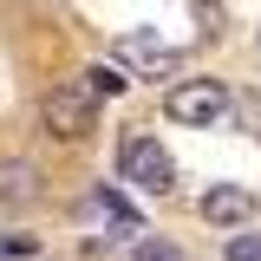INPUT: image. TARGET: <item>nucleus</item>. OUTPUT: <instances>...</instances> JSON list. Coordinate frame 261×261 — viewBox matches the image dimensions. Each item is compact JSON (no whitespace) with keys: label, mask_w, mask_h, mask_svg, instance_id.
<instances>
[{"label":"nucleus","mask_w":261,"mask_h":261,"mask_svg":"<svg viewBox=\"0 0 261 261\" xmlns=\"http://www.w3.org/2000/svg\"><path fill=\"white\" fill-rule=\"evenodd\" d=\"M118 170H124V183H137L144 196H170V183H176V163H170V150H163L157 137H144V130H130V137H124Z\"/></svg>","instance_id":"obj_1"},{"label":"nucleus","mask_w":261,"mask_h":261,"mask_svg":"<svg viewBox=\"0 0 261 261\" xmlns=\"http://www.w3.org/2000/svg\"><path fill=\"white\" fill-rule=\"evenodd\" d=\"M228 85L222 79H183V85H170V98H163V111H170V118H176V124H222L228 118Z\"/></svg>","instance_id":"obj_2"},{"label":"nucleus","mask_w":261,"mask_h":261,"mask_svg":"<svg viewBox=\"0 0 261 261\" xmlns=\"http://www.w3.org/2000/svg\"><path fill=\"white\" fill-rule=\"evenodd\" d=\"M46 130L53 137H65V144H79V137H92L98 124V98L85 92V85H59V92H46Z\"/></svg>","instance_id":"obj_3"},{"label":"nucleus","mask_w":261,"mask_h":261,"mask_svg":"<svg viewBox=\"0 0 261 261\" xmlns=\"http://www.w3.org/2000/svg\"><path fill=\"white\" fill-rule=\"evenodd\" d=\"M196 209H202V222H216V228H242L255 216V190H242V183H209Z\"/></svg>","instance_id":"obj_4"},{"label":"nucleus","mask_w":261,"mask_h":261,"mask_svg":"<svg viewBox=\"0 0 261 261\" xmlns=\"http://www.w3.org/2000/svg\"><path fill=\"white\" fill-rule=\"evenodd\" d=\"M118 53L137 59V65H150V72H176V46H163V39H150V33H124Z\"/></svg>","instance_id":"obj_5"},{"label":"nucleus","mask_w":261,"mask_h":261,"mask_svg":"<svg viewBox=\"0 0 261 261\" xmlns=\"http://www.w3.org/2000/svg\"><path fill=\"white\" fill-rule=\"evenodd\" d=\"M33 196H39V176H33V163L7 157V163H0V202H33Z\"/></svg>","instance_id":"obj_6"},{"label":"nucleus","mask_w":261,"mask_h":261,"mask_svg":"<svg viewBox=\"0 0 261 261\" xmlns=\"http://www.w3.org/2000/svg\"><path fill=\"white\" fill-rule=\"evenodd\" d=\"M79 85H85L92 98H118V92L130 85V79H124V65H92V72H85Z\"/></svg>","instance_id":"obj_7"},{"label":"nucleus","mask_w":261,"mask_h":261,"mask_svg":"<svg viewBox=\"0 0 261 261\" xmlns=\"http://www.w3.org/2000/svg\"><path fill=\"white\" fill-rule=\"evenodd\" d=\"M228 111L242 118V130H248V137H261V92H248V98H228Z\"/></svg>","instance_id":"obj_8"},{"label":"nucleus","mask_w":261,"mask_h":261,"mask_svg":"<svg viewBox=\"0 0 261 261\" xmlns=\"http://www.w3.org/2000/svg\"><path fill=\"white\" fill-rule=\"evenodd\" d=\"M228 261H261V235H228Z\"/></svg>","instance_id":"obj_9"},{"label":"nucleus","mask_w":261,"mask_h":261,"mask_svg":"<svg viewBox=\"0 0 261 261\" xmlns=\"http://www.w3.org/2000/svg\"><path fill=\"white\" fill-rule=\"evenodd\" d=\"M137 261H183L170 242H150V235H137Z\"/></svg>","instance_id":"obj_10"}]
</instances>
